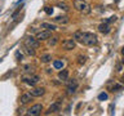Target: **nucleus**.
<instances>
[{"instance_id": "nucleus-12", "label": "nucleus", "mask_w": 124, "mask_h": 116, "mask_svg": "<svg viewBox=\"0 0 124 116\" xmlns=\"http://www.w3.org/2000/svg\"><path fill=\"white\" fill-rule=\"evenodd\" d=\"M61 110V101H57V102H54L52 106L49 107V112H58Z\"/></svg>"}, {"instance_id": "nucleus-6", "label": "nucleus", "mask_w": 124, "mask_h": 116, "mask_svg": "<svg viewBox=\"0 0 124 116\" xmlns=\"http://www.w3.org/2000/svg\"><path fill=\"white\" fill-rule=\"evenodd\" d=\"M76 43H75V39H66L65 41H62V46H63V49L66 50H72L75 48Z\"/></svg>"}, {"instance_id": "nucleus-24", "label": "nucleus", "mask_w": 124, "mask_h": 116, "mask_svg": "<svg viewBox=\"0 0 124 116\" xmlns=\"http://www.w3.org/2000/svg\"><path fill=\"white\" fill-rule=\"evenodd\" d=\"M49 39H50V37H49ZM48 44H49L50 46L56 45V44H57V37H52V39H50V40H49V43H48Z\"/></svg>"}, {"instance_id": "nucleus-27", "label": "nucleus", "mask_w": 124, "mask_h": 116, "mask_svg": "<svg viewBox=\"0 0 124 116\" xmlns=\"http://www.w3.org/2000/svg\"><path fill=\"white\" fill-rule=\"evenodd\" d=\"M16 57H17V59H22V53L21 52H16Z\"/></svg>"}, {"instance_id": "nucleus-26", "label": "nucleus", "mask_w": 124, "mask_h": 116, "mask_svg": "<svg viewBox=\"0 0 124 116\" xmlns=\"http://www.w3.org/2000/svg\"><path fill=\"white\" fill-rule=\"evenodd\" d=\"M115 21H116V17L114 15V17H110L108 19H106V21H105V22H107V23H111V22H115Z\"/></svg>"}, {"instance_id": "nucleus-5", "label": "nucleus", "mask_w": 124, "mask_h": 116, "mask_svg": "<svg viewBox=\"0 0 124 116\" xmlns=\"http://www.w3.org/2000/svg\"><path fill=\"white\" fill-rule=\"evenodd\" d=\"M78 87H79V84H78V81L75 79L70 80L69 84H67V88H66V90H67V94H74V93L76 92Z\"/></svg>"}, {"instance_id": "nucleus-15", "label": "nucleus", "mask_w": 124, "mask_h": 116, "mask_svg": "<svg viewBox=\"0 0 124 116\" xmlns=\"http://www.w3.org/2000/svg\"><path fill=\"white\" fill-rule=\"evenodd\" d=\"M58 77H60V80H67L69 70H62V71H60V72H58Z\"/></svg>"}, {"instance_id": "nucleus-7", "label": "nucleus", "mask_w": 124, "mask_h": 116, "mask_svg": "<svg viewBox=\"0 0 124 116\" xmlns=\"http://www.w3.org/2000/svg\"><path fill=\"white\" fill-rule=\"evenodd\" d=\"M23 83H26V84H29V85H35L39 81V76H36V75H29V76H25L23 77Z\"/></svg>"}, {"instance_id": "nucleus-8", "label": "nucleus", "mask_w": 124, "mask_h": 116, "mask_svg": "<svg viewBox=\"0 0 124 116\" xmlns=\"http://www.w3.org/2000/svg\"><path fill=\"white\" fill-rule=\"evenodd\" d=\"M49 37H50V31H48V30H44V31H41V32H39L36 35V39L39 41L46 40V39H49Z\"/></svg>"}, {"instance_id": "nucleus-29", "label": "nucleus", "mask_w": 124, "mask_h": 116, "mask_svg": "<svg viewBox=\"0 0 124 116\" xmlns=\"http://www.w3.org/2000/svg\"><path fill=\"white\" fill-rule=\"evenodd\" d=\"M122 54H123V57H124V46L122 48Z\"/></svg>"}, {"instance_id": "nucleus-17", "label": "nucleus", "mask_w": 124, "mask_h": 116, "mask_svg": "<svg viewBox=\"0 0 124 116\" xmlns=\"http://www.w3.org/2000/svg\"><path fill=\"white\" fill-rule=\"evenodd\" d=\"M25 52L29 54V56H35V49L34 48H30V46L25 45Z\"/></svg>"}, {"instance_id": "nucleus-23", "label": "nucleus", "mask_w": 124, "mask_h": 116, "mask_svg": "<svg viewBox=\"0 0 124 116\" xmlns=\"http://www.w3.org/2000/svg\"><path fill=\"white\" fill-rule=\"evenodd\" d=\"M23 72H29V73H31V72H32V66H30V65L25 66V67H23Z\"/></svg>"}, {"instance_id": "nucleus-14", "label": "nucleus", "mask_w": 124, "mask_h": 116, "mask_svg": "<svg viewBox=\"0 0 124 116\" xmlns=\"http://www.w3.org/2000/svg\"><path fill=\"white\" fill-rule=\"evenodd\" d=\"M41 29H44V30H48V31H54L57 29L54 25H52V23H48V22H43L41 23Z\"/></svg>"}, {"instance_id": "nucleus-4", "label": "nucleus", "mask_w": 124, "mask_h": 116, "mask_svg": "<svg viewBox=\"0 0 124 116\" xmlns=\"http://www.w3.org/2000/svg\"><path fill=\"white\" fill-rule=\"evenodd\" d=\"M41 111H43V106H41V104H34V106H31L29 110H27V115L36 116V115H40Z\"/></svg>"}, {"instance_id": "nucleus-10", "label": "nucleus", "mask_w": 124, "mask_h": 116, "mask_svg": "<svg viewBox=\"0 0 124 116\" xmlns=\"http://www.w3.org/2000/svg\"><path fill=\"white\" fill-rule=\"evenodd\" d=\"M44 93H45V89L44 88H35V89H32V90L30 92V94L32 95V97H41Z\"/></svg>"}, {"instance_id": "nucleus-28", "label": "nucleus", "mask_w": 124, "mask_h": 116, "mask_svg": "<svg viewBox=\"0 0 124 116\" xmlns=\"http://www.w3.org/2000/svg\"><path fill=\"white\" fill-rule=\"evenodd\" d=\"M122 70V66H120V63H118L116 65V71H120Z\"/></svg>"}, {"instance_id": "nucleus-9", "label": "nucleus", "mask_w": 124, "mask_h": 116, "mask_svg": "<svg viewBox=\"0 0 124 116\" xmlns=\"http://www.w3.org/2000/svg\"><path fill=\"white\" fill-rule=\"evenodd\" d=\"M98 31L101 34H103V35H106L110 32V26H108V23L107 22H103V23H101V25L98 26Z\"/></svg>"}, {"instance_id": "nucleus-30", "label": "nucleus", "mask_w": 124, "mask_h": 116, "mask_svg": "<svg viewBox=\"0 0 124 116\" xmlns=\"http://www.w3.org/2000/svg\"><path fill=\"white\" fill-rule=\"evenodd\" d=\"M123 65H124V58H123Z\"/></svg>"}, {"instance_id": "nucleus-22", "label": "nucleus", "mask_w": 124, "mask_h": 116, "mask_svg": "<svg viewBox=\"0 0 124 116\" xmlns=\"http://www.w3.org/2000/svg\"><path fill=\"white\" fill-rule=\"evenodd\" d=\"M57 7L60 8V9H63V10H67L69 9V7L66 5L65 3H57Z\"/></svg>"}, {"instance_id": "nucleus-25", "label": "nucleus", "mask_w": 124, "mask_h": 116, "mask_svg": "<svg viewBox=\"0 0 124 116\" xmlns=\"http://www.w3.org/2000/svg\"><path fill=\"white\" fill-rule=\"evenodd\" d=\"M44 10H45V13H46V14H49V15L53 13V8H50V7H45V9H44Z\"/></svg>"}, {"instance_id": "nucleus-19", "label": "nucleus", "mask_w": 124, "mask_h": 116, "mask_svg": "<svg viewBox=\"0 0 124 116\" xmlns=\"http://www.w3.org/2000/svg\"><path fill=\"white\" fill-rule=\"evenodd\" d=\"M53 66H54V68H62L63 63H62V61H54L53 62Z\"/></svg>"}, {"instance_id": "nucleus-3", "label": "nucleus", "mask_w": 124, "mask_h": 116, "mask_svg": "<svg viewBox=\"0 0 124 116\" xmlns=\"http://www.w3.org/2000/svg\"><path fill=\"white\" fill-rule=\"evenodd\" d=\"M25 45L26 46H30V48H34V49H38L39 46H40V41H39L36 37L27 36L25 39Z\"/></svg>"}, {"instance_id": "nucleus-2", "label": "nucleus", "mask_w": 124, "mask_h": 116, "mask_svg": "<svg viewBox=\"0 0 124 116\" xmlns=\"http://www.w3.org/2000/svg\"><path fill=\"white\" fill-rule=\"evenodd\" d=\"M74 8L80 12L81 14H89L91 13V7H89V4L87 1H84V0H74Z\"/></svg>"}, {"instance_id": "nucleus-20", "label": "nucleus", "mask_w": 124, "mask_h": 116, "mask_svg": "<svg viewBox=\"0 0 124 116\" xmlns=\"http://www.w3.org/2000/svg\"><path fill=\"white\" fill-rule=\"evenodd\" d=\"M107 98H108V95H107V93H105V92H102V93L98 95V99H100V101H106Z\"/></svg>"}, {"instance_id": "nucleus-31", "label": "nucleus", "mask_w": 124, "mask_h": 116, "mask_svg": "<svg viewBox=\"0 0 124 116\" xmlns=\"http://www.w3.org/2000/svg\"><path fill=\"white\" fill-rule=\"evenodd\" d=\"M115 1H118V0H115Z\"/></svg>"}, {"instance_id": "nucleus-11", "label": "nucleus", "mask_w": 124, "mask_h": 116, "mask_svg": "<svg viewBox=\"0 0 124 116\" xmlns=\"http://www.w3.org/2000/svg\"><path fill=\"white\" fill-rule=\"evenodd\" d=\"M70 21L67 15H58V17L54 18V22H57V23H61V25H66Z\"/></svg>"}, {"instance_id": "nucleus-16", "label": "nucleus", "mask_w": 124, "mask_h": 116, "mask_svg": "<svg viewBox=\"0 0 124 116\" xmlns=\"http://www.w3.org/2000/svg\"><path fill=\"white\" fill-rule=\"evenodd\" d=\"M41 62L43 63H48V62L52 59V56H50V54H44V56H41Z\"/></svg>"}, {"instance_id": "nucleus-13", "label": "nucleus", "mask_w": 124, "mask_h": 116, "mask_svg": "<svg viewBox=\"0 0 124 116\" xmlns=\"http://www.w3.org/2000/svg\"><path fill=\"white\" fill-rule=\"evenodd\" d=\"M30 101H32V95H31L30 93H29V94H22V95H21V103H22V104L29 103Z\"/></svg>"}, {"instance_id": "nucleus-1", "label": "nucleus", "mask_w": 124, "mask_h": 116, "mask_svg": "<svg viewBox=\"0 0 124 116\" xmlns=\"http://www.w3.org/2000/svg\"><path fill=\"white\" fill-rule=\"evenodd\" d=\"M74 39H75V41L85 46H93L97 45V43H98L97 35L93 32H87V31H76L74 34Z\"/></svg>"}, {"instance_id": "nucleus-18", "label": "nucleus", "mask_w": 124, "mask_h": 116, "mask_svg": "<svg viewBox=\"0 0 124 116\" xmlns=\"http://www.w3.org/2000/svg\"><path fill=\"white\" fill-rule=\"evenodd\" d=\"M85 62H87V57L85 56H79L78 57V63L79 65H84Z\"/></svg>"}, {"instance_id": "nucleus-21", "label": "nucleus", "mask_w": 124, "mask_h": 116, "mask_svg": "<svg viewBox=\"0 0 124 116\" xmlns=\"http://www.w3.org/2000/svg\"><path fill=\"white\" fill-rule=\"evenodd\" d=\"M123 89V85L122 84H115L114 87H112V92H119Z\"/></svg>"}]
</instances>
